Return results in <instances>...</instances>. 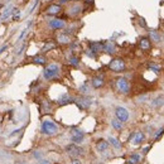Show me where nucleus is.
Segmentation results:
<instances>
[{"label": "nucleus", "mask_w": 164, "mask_h": 164, "mask_svg": "<svg viewBox=\"0 0 164 164\" xmlns=\"http://www.w3.org/2000/svg\"><path fill=\"white\" fill-rule=\"evenodd\" d=\"M109 70L111 72H115V73H121L126 70V63L124 61V58L121 57H116V58H112L109 63Z\"/></svg>", "instance_id": "f257e3e1"}, {"label": "nucleus", "mask_w": 164, "mask_h": 164, "mask_svg": "<svg viewBox=\"0 0 164 164\" xmlns=\"http://www.w3.org/2000/svg\"><path fill=\"white\" fill-rule=\"evenodd\" d=\"M59 72H61L59 66L56 64V63H52V64L47 66V67L44 68V71H43V77H44L46 80L51 81V80L57 78L58 75H59Z\"/></svg>", "instance_id": "f03ea898"}, {"label": "nucleus", "mask_w": 164, "mask_h": 164, "mask_svg": "<svg viewBox=\"0 0 164 164\" xmlns=\"http://www.w3.org/2000/svg\"><path fill=\"white\" fill-rule=\"evenodd\" d=\"M41 131L46 135H54L58 133V125L51 120H44L41 126Z\"/></svg>", "instance_id": "7ed1b4c3"}, {"label": "nucleus", "mask_w": 164, "mask_h": 164, "mask_svg": "<svg viewBox=\"0 0 164 164\" xmlns=\"http://www.w3.org/2000/svg\"><path fill=\"white\" fill-rule=\"evenodd\" d=\"M115 86H116V90H117L120 93H122V95H127V93H130V91H131V85H130V82H129L126 78H124V77L116 78V80H115Z\"/></svg>", "instance_id": "20e7f679"}, {"label": "nucleus", "mask_w": 164, "mask_h": 164, "mask_svg": "<svg viewBox=\"0 0 164 164\" xmlns=\"http://www.w3.org/2000/svg\"><path fill=\"white\" fill-rule=\"evenodd\" d=\"M66 152H67V154L70 155V157H72V158H78V157H81V155H83V149L81 148V147H78L77 144H70V145H67L66 147Z\"/></svg>", "instance_id": "39448f33"}, {"label": "nucleus", "mask_w": 164, "mask_h": 164, "mask_svg": "<svg viewBox=\"0 0 164 164\" xmlns=\"http://www.w3.org/2000/svg\"><path fill=\"white\" fill-rule=\"evenodd\" d=\"M71 140L75 143V144H81L83 143L85 140V133L82 130L77 129V127H73L71 130Z\"/></svg>", "instance_id": "423d86ee"}, {"label": "nucleus", "mask_w": 164, "mask_h": 164, "mask_svg": "<svg viewBox=\"0 0 164 164\" xmlns=\"http://www.w3.org/2000/svg\"><path fill=\"white\" fill-rule=\"evenodd\" d=\"M115 115H116V119L120 120L122 124L126 122V121L129 120V117H130L129 111H127L125 107H122V106H117V107L115 109Z\"/></svg>", "instance_id": "0eeeda50"}, {"label": "nucleus", "mask_w": 164, "mask_h": 164, "mask_svg": "<svg viewBox=\"0 0 164 164\" xmlns=\"http://www.w3.org/2000/svg\"><path fill=\"white\" fill-rule=\"evenodd\" d=\"M75 102L77 104V106H78L81 110H87V109L91 106V100H90L88 97H86V96L75 98Z\"/></svg>", "instance_id": "6e6552de"}, {"label": "nucleus", "mask_w": 164, "mask_h": 164, "mask_svg": "<svg viewBox=\"0 0 164 164\" xmlns=\"http://www.w3.org/2000/svg\"><path fill=\"white\" fill-rule=\"evenodd\" d=\"M129 140H131L135 145H140L145 140V134L143 133V131H137V133L131 134V137H130Z\"/></svg>", "instance_id": "1a4fd4ad"}, {"label": "nucleus", "mask_w": 164, "mask_h": 164, "mask_svg": "<svg viewBox=\"0 0 164 164\" xmlns=\"http://www.w3.org/2000/svg\"><path fill=\"white\" fill-rule=\"evenodd\" d=\"M88 49L93 52L95 54L104 52V42H90L88 43Z\"/></svg>", "instance_id": "9d476101"}, {"label": "nucleus", "mask_w": 164, "mask_h": 164, "mask_svg": "<svg viewBox=\"0 0 164 164\" xmlns=\"http://www.w3.org/2000/svg\"><path fill=\"white\" fill-rule=\"evenodd\" d=\"M49 27L54 30H58V29H64L66 28V22L63 19H59V18H54L49 22Z\"/></svg>", "instance_id": "9b49d317"}, {"label": "nucleus", "mask_w": 164, "mask_h": 164, "mask_svg": "<svg viewBox=\"0 0 164 164\" xmlns=\"http://www.w3.org/2000/svg\"><path fill=\"white\" fill-rule=\"evenodd\" d=\"M139 48L144 52H149L152 49V41L148 37H142L139 41Z\"/></svg>", "instance_id": "f8f14e48"}, {"label": "nucleus", "mask_w": 164, "mask_h": 164, "mask_svg": "<svg viewBox=\"0 0 164 164\" xmlns=\"http://www.w3.org/2000/svg\"><path fill=\"white\" fill-rule=\"evenodd\" d=\"M62 12V7L59 4H51L46 8V14L48 15H58Z\"/></svg>", "instance_id": "ddd939ff"}, {"label": "nucleus", "mask_w": 164, "mask_h": 164, "mask_svg": "<svg viewBox=\"0 0 164 164\" xmlns=\"http://www.w3.org/2000/svg\"><path fill=\"white\" fill-rule=\"evenodd\" d=\"M91 85H92V87L93 88H101V87H104V85H105V78H104V76H95L92 80H91Z\"/></svg>", "instance_id": "4468645a"}, {"label": "nucleus", "mask_w": 164, "mask_h": 164, "mask_svg": "<svg viewBox=\"0 0 164 164\" xmlns=\"http://www.w3.org/2000/svg\"><path fill=\"white\" fill-rule=\"evenodd\" d=\"M72 101H75V98H73L70 93H62V95L59 96V98H58V105H59V106H63V105H67V104H70V102H72Z\"/></svg>", "instance_id": "2eb2a0df"}, {"label": "nucleus", "mask_w": 164, "mask_h": 164, "mask_svg": "<svg viewBox=\"0 0 164 164\" xmlns=\"http://www.w3.org/2000/svg\"><path fill=\"white\" fill-rule=\"evenodd\" d=\"M148 34H149L148 38L152 41V43H160L162 42V36L157 29H150Z\"/></svg>", "instance_id": "dca6fc26"}, {"label": "nucleus", "mask_w": 164, "mask_h": 164, "mask_svg": "<svg viewBox=\"0 0 164 164\" xmlns=\"http://www.w3.org/2000/svg\"><path fill=\"white\" fill-rule=\"evenodd\" d=\"M57 42L59 44H71L72 39H71V36L67 34V33H59V34L57 36Z\"/></svg>", "instance_id": "f3484780"}, {"label": "nucleus", "mask_w": 164, "mask_h": 164, "mask_svg": "<svg viewBox=\"0 0 164 164\" xmlns=\"http://www.w3.org/2000/svg\"><path fill=\"white\" fill-rule=\"evenodd\" d=\"M104 52H106L107 54H114L116 52V46L112 41H107L104 42Z\"/></svg>", "instance_id": "a211bd4d"}, {"label": "nucleus", "mask_w": 164, "mask_h": 164, "mask_svg": "<svg viewBox=\"0 0 164 164\" xmlns=\"http://www.w3.org/2000/svg\"><path fill=\"white\" fill-rule=\"evenodd\" d=\"M96 149L100 152V153H105L107 149H109V142L104 140V139H100L97 143H96Z\"/></svg>", "instance_id": "6ab92c4d"}, {"label": "nucleus", "mask_w": 164, "mask_h": 164, "mask_svg": "<svg viewBox=\"0 0 164 164\" xmlns=\"http://www.w3.org/2000/svg\"><path fill=\"white\" fill-rule=\"evenodd\" d=\"M81 10H82V7H81L78 3H76V4H73V5L70 7L68 14H70L71 17H76V15H78V14L81 13Z\"/></svg>", "instance_id": "aec40b11"}, {"label": "nucleus", "mask_w": 164, "mask_h": 164, "mask_svg": "<svg viewBox=\"0 0 164 164\" xmlns=\"http://www.w3.org/2000/svg\"><path fill=\"white\" fill-rule=\"evenodd\" d=\"M142 162V155L140 154H131L127 159V164H139Z\"/></svg>", "instance_id": "412c9836"}, {"label": "nucleus", "mask_w": 164, "mask_h": 164, "mask_svg": "<svg viewBox=\"0 0 164 164\" xmlns=\"http://www.w3.org/2000/svg\"><path fill=\"white\" fill-rule=\"evenodd\" d=\"M107 142H109V144H111L115 149H121V143L116 139V138H114V137H109V139H107Z\"/></svg>", "instance_id": "4be33fe9"}, {"label": "nucleus", "mask_w": 164, "mask_h": 164, "mask_svg": "<svg viewBox=\"0 0 164 164\" xmlns=\"http://www.w3.org/2000/svg\"><path fill=\"white\" fill-rule=\"evenodd\" d=\"M68 63L72 66V67H78V66H80V58L76 54H73V56H71L68 58Z\"/></svg>", "instance_id": "5701e85b"}, {"label": "nucleus", "mask_w": 164, "mask_h": 164, "mask_svg": "<svg viewBox=\"0 0 164 164\" xmlns=\"http://www.w3.org/2000/svg\"><path fill=\"white\" fill-rule=\"evenodd\" d=\"M33 62H34L36 64H46L47 58L43 54H38V56H36L34 58H33Z\"/></svg>", "instance_id": "b1692460"}, {"label": "nucleus", "mask_w": 164, "mask_h": 164, "mask_svg": "<svg viewBox=\"0 0 164 164\" xmlns=\"http://www.w3.org/2000/svg\"><path fill=\"white\" fill-rule=\"evenodd\" d=\"M148 68L150 70V71H153V72H155V73H159V72H162V67L159 64H157V63H149L148 64Z\"/></svg>", "instance_id": "393cba45"}, {"label": "nucleus", "mask_w": 164, "mask_h": 164, "mask_svg": "<svg viewBox=\"0 0 164 164\" xmlns=\"http://www.w3.org/2000/svg\"><path fill=\"white\" fill-rule=\"evenodd\" d=\"M111 125H112V127H114L115 130H117V131H120V130L122 129V122H121L120 120H117V119H112V120H111Z\"/></svg>", "instance_id": "a878e982"}, {"label": "nucleus", "mask_w": 164, "mask_h": 164, "mask_svg": "<svg viewBox=\"0 0 164 164\" xmlns=\"http://www.w3.org/2000/svg\"><path fill=\"white\" fill-rule=\"evenodd\" d=\"M42 110H43L44 112H49V111L52 110V105L49 104V101H43V104H42Z\"/></svg>", "instance_id": "bb28decb"}, {"label": "nucleus", "mask_w": 164, "mask_h": 164, "mask_svg": "<svg viewBox=\"0 0 164 164\" xmlns=\"http://www.w3.org/2000/svg\"><path fill=\"white\" fill-rule=\"evenodd\" d=\"M163 104H164V98H163L162 96L157 97L155 100L152 102V105H153V106H159V105H163Z\"/></svg>", "instance_id": "cd10ccee"}, {"label": "nucleus", "mask_w": 164, "mask_h": 164, "mask_svg": "<svg viewBox=\"0 0 164 164\" xmlns=\"http://www.w3.org/2000/svg\"><path fill=\"white\" fill-rule=\"evenodd\" d=\"M56 47V44L54 43H52V42H48L43 48H42V52H48V51H51V49H53Z\"/></svg>", "instance_id": "c85d7f7f"}, {"label": "nucleus", "mask_w": 164, "mask_h": 164, "mask_svg": "<svg viewBox=\"0 0 164 164\" xmlns=\"http://www.w3.org/2000/svg\"><path fill=\"white\" fill-rule=\"evenodd\" d=\"M80 92H81V93L87 95V93L90 92V86H88L87 83H83L82 86H80Z\"/></svg>", "instance_id": "c756f323"}, {"label": "nucleus", "mask_w": 164, "mask_h": 164, "mask_svg": "<svg viewBox=\"0 0 164 164\" xmlns=\"http://www.w3.org/2000/svg\"><path fill=\"white\" fill-rule=\"evenodd\" d=\"M163 134H164V127H162V129H159V130H157V134H155L154 140H155V142H158V140L163 137Z\"/></svg>", "instance_id": "7c9ffc66"}, {"label": "nucleus", "mask_w": 164, "mask_h": 164, "mask_svg": "<svg viewBox=\"0 0 164 164\" xmlns=\"http://www.w3.org/2000/svg\"><path fill=\"white\" fill-rule=\"evenodd\" d=\"M139 24H140L143 28H147V23H145V20H144L143 18H139Z\"/></svg>", "instance_id": "2f4dec72"}, {"label": "nucleus", "mask_w": 164, "mask_h": 164, "mask_svg": "<svg viewBox=\"0 0 164 164\" xmlns=\"http://www.w3.org/2000/svg\"><path fill=\"white\" fill-rule=\"evenodd\" d=\"M93 3H95V0H85V4L86 5H93Z\"/></svg>", "instance_id": "473e14b6"}, {"label": "nucleus", "mask_w": 164, "mask_h": 164, "mask_svg": "<svg viewBox=\"0 0 164 164\" xmlns=\"http://www.w3.org/2000/svg\"><path fill=\"white\" fill-rule=\"evenodd\" d=\"M150 149H152V147H150V145H149V147H145V148L143 149V153H144V154H147V153H148Z\"/></svg>", "instance_id": "72a5a7b5"}, {"label": "nucleus", "mask_w": 164, "mask_h": 164, "mask_svg": "<svg viewBox=\"0 0 164 164\" xmlns=\"http://www.w3.org/2000/svg\"><path fill=\"white\" fill-rule=\"evenodd\" d=\"M37 164H51V162L49 160H39Z\"/></svg>", "instance_id": "f704fd0d"}, {"label": "nucleus", "mask_w": 164, "mask_h": 164, "mask_svg": "<svg viewBox=\"0 0 164 164\" xmlns=\"http://www.w3.org/2000/svg\"><path fill=\"white\" fill-rule=\"evenodd\" d=\"M71 164H81V162L77 159V158H73V160H72V163Z\"/></svg>", "instance_id": "c9c22d12"}, {"label": "nucleus", "mask_w": 164, "mask_h": 164, "mask_svg": "<svg viewBox=\"0 0 164 164\" xmlns=\"http://www.w3.org/2000/svg\"><path fill=\"white\" fill-rule=\"evenodd\" d=\"M163 42H164V37H163Z\"/></svg>", "instance_id": "e433bc0d"}, {"label": "nucleus", "mask_w": 164, "mask_h": 164, "mask_svg": "<svg viewBox=\"0 0 164 164\" xmlns=\"http://www.w3.org/2000/svg\"><path fill=\"white\" fill-rule=\"evenodd\" d=\"M163 105H164V104H163Z\"/></svg>", "instance_id": "4c0bfd02"}]
</instances>
